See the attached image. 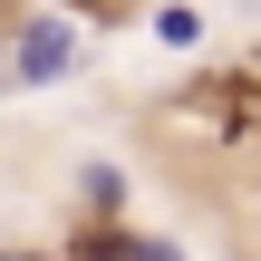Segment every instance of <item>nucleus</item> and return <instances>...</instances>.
<instances>
[{
    "label": "nucleus",
    "mask_w": 261,
    "mask_h": 261,
    "mask_svg": "<svg viewBox=\"0 0 261 261\" xmlns=\"http://www.w3.org/2000/svg\"><path fill=\"white\" fill-rule=\"evenodd\" d=\"M68 68H77V29H68L58 10H48V19H29V29L10 39V77H19V87H58Z\"/></svg>",
    "instance_id": "obj_1"
},
{
    "label": "nucleus",
    "mask_w": 261,
    "mask_h": 261,
    "mask_svg": "<svg viewBox=\"0 0 261 261\" xmlns=\"http://www.w3.org/2000/svg\"><path fill=\"white\" fill-rule=\"evenodd\" d=\"M194 29H203V19H194V10H184V0H165V10H155V39H174V48H184V39H194Z\"/></svg>",
    "instance_id": "obj_2"
},
{
    "label": "nucleus",
    "mask_w": 261,
    "mask_h": 261,
    "mask_svg": "<svg viewBox=\"0 0 261 261\" xmlns=\"http://www.w3.org/2000/svg\"><path fill=\"white\" fill-rule=\"evenodd\" d=\"M0 77H10V39H0Z\"/></svg>",
    "instance_id": "obj_3"
},
{
    "label": "nucleus",
    "mask_w": 261,
    "mask_h": 261,
    "mask_svg": "<svg viewBox=\"0 0 261 261\" xmlns=\"http://www.w3.org/2000/svg\"><path fill=\"white\" fill-rule=\"evenodd\" d=\"M0 261H10V252H0Z\"/></svg>",
    "instance_id": "obj_4"
}]
</instances>
